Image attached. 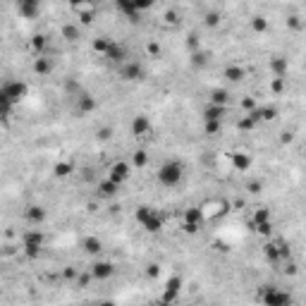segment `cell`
<instances>
[{"instance_id":"34","label":"cell","mask_w":306,"mask_h":306,"mask_svg":"<svg viewBox=\"0 0 306 306\" xmlns=\"http://www.w3.org/2000/svg\"><path fill=\"white\" fill-rule=\"evenodd\" d=\"M208 62V55L203 53V51H196V53H192V65L194 67H203Z\"/></svg>"},{"instance_id":"39","label":"cell","mask_w":306,"mask_h":306,"mask_svg":"<svg viewBox=\"0 0 306 306\" xmlns=\"http://www.w3.org/2000/svg\"><path fill=\"white\" fill-rule=\"evenodd\" d=\"M242 106H244V110H256V103H253V101H251V98H244V101H242Z\"/></svg>"},{"instance_id":"14","label":"cell","mask_w":306,"mask_h":306,"mask_svg":"<svg viewBox=\"0 0 306 306\" xmlns=\"http://www.w3.org/2000/svg\"><path fill=\"white\" fill-rule=\"evenodd\" d=\"M180 289H182V278H180V275L170 278V280H167V285H165V292H163V302H167V304H172V302L177 299Z\"/></svg>"},{"instance_id":"2","label":"cell","mask_w":306,"mask_h":306,"mask_svg":"<svg viewBox=\"0 0 306 306\" xmlns=\"http://www.w3.org/2000/svg\"><path fill=\"white\" fill-rule=\"evenodd\" d=\"M134 218H137V223L146 230V232H161L163 230V225H165V218H163V213L161 211H156V208H151V206H139L137 211H134Z\"/></svg>"},{"instance_id":"4","label":"cell","mask_w":306,"mask_h":306,"mask_svg":"<svg viewBox=\"0 0 306 306\" xmlns=\"http://www.w3.org/2000/svg\"><path fill=\"white\" fill-rule=\"evenodd\" d=\"M0 93H2L12 106H17V103H22V101L27 98L29 84L19 82V79H5V82H0Z\"/></svg>"},{"instance_id":"29","label":"cell","mask_w":306,"mask_h":306,"mask_svg":"<svg viewBox=\"0 0 306 306\" xmlns=\"http://www.w3.org/2000/svg\"><path fill=\"white\" fill-rule=\"evenodd\" d=\"M12 110H15V106L0 93V122H7L10 120V115H12Z\"/></svg>"},{"instance_id":"19","label":"cell","mask_w":306,"mask_h":306,"mask_svg":"<svg viewBox=\"0 0 306 306\" xmlns=\"http://www.w3.org/2000/svg\"><path fill=\"white\" fill-rule=\"evenodd\" d=\"M24 218H27L29 225L38 227V225L46 220V208H43V206H29L27 213H24Z\"/></svg>"},{"instance_id":"42","label":"cell","mask_w":306,"mask_h":306,"mask_svg":"<svg viewBox=\"0 0 306 306\" xmlns=\"http://www.w3.org/2000/svg\"><path fill=\"white\" fill-rule=\"evenodd\" d=\"M98 306H115V302H110V299H106V302H101Z\"/></svg>"},{"instance_id":"37","label":"cell","mask_w":306,"mask_h":306,"mask_svg":"<svg viewBox=\"0 0 306 306\" xmlns=\"http://www.w3.org/2000/svg\"><path fill=\"white\" fill-rule=\"evenodd\" d=\"M253 127H256V122H253V120H251L249 115H247V117H242V120H239V129H253Z\"/></svg>"},{"instance_id":"24","label":"cell","mask_w":306,"mask_h":306,"mask_svg":"<svg viewBox=\"0 0 306 306\" xmlns=\"http://www.w3.org/2000/svg\"><path fill=\"white\" fill-rule=\"evenodd\" d=\"M60 34H62V38H65V41L74 43V41H79V36H82V29L77 27V22H67V24H62Z\"/></svg>"},{"instance_id":"11","label":"cell","mask_w":306,"mask_h":306,"mask_svg":"<svg viewBox=\"0 0 306 306\" xmlns=\"http://www.w3.org/2000/svg\"><path fill=\"white\" fill-rule=\"evenodd\" d=\"M89 273H91L93 280H110L115 275V263H110V261H93Z\"/></svg>"},{"instance_id":"5","label":"cell","mask_w":306,"mask_h":306,"mask_svg":"<svg viewBox=\"0 0 306 306\" xmlns=\"http://www.w3.org/2000/svg\"><path fill=\"white\" fill-rule=\"evenodd\" d=\"M43 244H46V237H43V232L41 230H27L24 234H22V249L27 253L29 258H38V253L43 249Z\"/></svg>"},{"instance_id":"41","label":"cell","mask_w":306,"mask_h":306,"mask_svg":"<svg viewBox=\"0 0 306 306\" xmlns=\"http://www.w3.org/2000/svg\"><path fill=\"white\" fill-rule=\"evenodd\" d=\"M98 137H101V139H108V137H110V129H108V127H103V129L98 132Z\"/></svg>"},{"instance_id":"9","label":"cell","mask_w":306,"mask_h":306,"mask_svg":"<svg viewBox=\"0 0 306 306\" xmlns=\"http://www.w3.org/2000/svg\"><path fill=\"white\" fill-rule=\"evenodd\" d=\"M103 57H106L108 62L122 65L125 60H129V55H127V46L120 43V41H110V43H108V51H106V55Z\"/></svg>"},{"instance_id":"10","label":"cell","mask_w":306,"mask_h":306,"mask_svg":"<svg viewBox=\"0 0 306 306\" xmlns=\"http://www.w3.org/2000/svg\"><path fill=\"white\" fill-rule=\"evenodd\" d=\"M129 175H132V163H127V161H117V163H112L110 167V177L115 184H125L127 180H129Z\"/></svg>"},{"instance_id":"32","label":"cell","mask_w":306,"mask_h":306,"mask_svg":"<svg viewBox=\"0 0 306 306\" xmlns=\"http://www.w3.org/2000/svg\"><path fill=\"white\" fill-rule=\"evenodd\" d=\"M203 24H206V27H218V24H220V12H206Z\"/></svg>"},{"instance_id":"44","label":"cell","mask_w":306,"mask_h":306,"mask_svg":"<svg viewBox=\"0 0 306 306\" xmlns=\"http://www.w3.org/2000/svg\"><path fill=\"white\" fill-rule=\"evenodd\" d=\"M0 297H2V285H0Z\"/></svg>"},{"instance_id":"15","label":"cell","mask_w":306,"mask_h":306,"mask_svg":"<svg viewBox=\"0 0 306 306\" xmlns=\"http://www.w3.org/2000/svg\"><path fill=\"white\" fill-rule=\"evenodd\" d=\"M96 192H98V196H101V198H115V196H117V192H120V184H115L110 177H106V180H101V182H98Z\"/></svg>"},{"instance_id":"33","label":"cell","mask_w":306,"mask_h":306,"mask_svg":"<svg viewBox=\"0 0 306 306\" xmlns=\"http://www.w3.org/2000/svg\"><path fill=\"white\" fill-rule=\"evenodd\" d=\"M146 163H148V156H146V151L141 148V151H137V153H134V158H132V165H134V167H144Z\"/></svg>"},{"instance_id":"13","label":"cell","mask_w":306,"mask_h":306,"mask_svg":"<svg viewBox=\"0 0 306 306\" xmlns=\"http://www.w3.org/2000/svg\"><path fill=\"white\" fill-rule=\"evenodd\" d=\"M17 12H19V17H24V19H36V17L41 15V5H38L36 0H19V2H17Z\"/></svg>"},{"instance_id":"12","label":"cell","mask_w":306,"mask_h":306,"mask_svg":"<svg viewBox=\"0 0 306 306\" xmlns=\"http://www.w3.org/2000/svg\"><path fill=\"white\" fill-rule=\"evenodd\" d=\"M129 129H132V134H134V137H146V134H151L153 125H151L148 115H134V120H132Z\"/></svg>"},{"instance_id":"8","label":"cell","mask_w":306,"mask_h":306,"mask_svg":"<svg viewBox=\"0 0 306 306\" xmlns=\"http://www.w3.org/2000/svg\"><path fill=\"white\" fill-rule=\"evenodd\" d=\"M98 108V103H96V98L91 96V93H86V91H82L79 96H74V112L77 115H91V112Z\"/></svg>"},{"instance_id":"18","label":"cell","mask_w":306,"mask_h":306,"mask_svg":"<svg viewBox=\"0 0 306 306\" xmlns=\"http://www.w3.org/2000/svg\"><path fill=\"white\" fill-rule=\"evenodd\" d=\"M227 115V108L223 106H213V103H208L206 108H203V122H223V117Z\"/></svg>"},{"instance_id":"20","label":"cell","mask_w":306,"mask_h":306,"mask_svg":"<svg viewBox=\"0 0 306 306\" xmlns=\"http://www.w3.org/2000/svg\"><path fill=\"white\" fill-rule=\"evenodd\" d=\"M34 72H36L38 77L51 74V72H53V60L46 55H36V60H34Z\"/></svg>"},{"instance_id":"16","label":"cell","mask_w":306,"mask_h":306,"mask_svg":"<svg viewBox=\"0 0 306 306\" xmlns=\"http://www.w3.org/2000/svg\"><path fill=\"white\" fill-rule=\"evenodd\" d=\"M201 223H203V216H201L198 208H189V211L184 213V230H187V232H196Z\"/></svg>"},{"instance_id":"40","label":"cell","mask_w":306,"mask_h":306,"mask_svg":"<svg viewBox=\"0 0 306 306\" xmlns=\"http://www.w3.org/2000/svg\"><path fill=\"white\" fill-rule=\"evenodd\" d=\"M146 51H148L151 55H158V53H161V46H158V43H148V48H146Z\"/></svg>"},{"instance_id":"30","label":"cell","mask_w":306,"mask_h":306,"mask_svg":"<svg viewBox=\"0 0 306 306\" xmlns=\"http://www.w3.org/2000/svg\"><path fill=\"white\" fill-rule=\"evenodd\" d=\"M251 29H253L256 34H266V31H268V19H266V17H253V19H251Z\"/></svg>"},{"instance_id":"25","label":"cell","mask_w":306,"mask_h":306,"mask_svg":"<svg viewBox=\"0 0 306 306\" xmlns=\"http://www.w3.org/2000/svg\"><path fill=\"white\" fill-rule=\"evenodd\" d=\"M225 77H227L232 84H239V82H244L247 70H244V67H239V65H227V67H225Z\"/></svg>"},{"instance_id":"27","label":"cell","mask_w":306,"mask_h":306,"mask_svg":"<svg viewBox=\"0 0 306 306\" xmlns=\"http://www.w3.org/2000/svg\"><path fill=\"white\" fill-rule=\"evenodd\" d=\"M270 223V211L268 208H258L253 216H251V225L253 227H261V225H268Z\"/></svg>"},{"instance_id":"22","label":"cell","mask_w":306,"mask_h":306,"mask_svg":"<svg viewBox=\"0 0 306 306\" xmlns=\"http://www.w3.org/2000/svg\"><path fill=\"white\" fill-rule=\"evenodd\" d=\"M208 103L227 108V106H230V91H227V89H213V91L208 93Z\"/></svg>"},{"instance_id":"26","label":"cell","mask_w":306,"mask_h":306,"mask_svg":"<svg viewBox=\"0 0 306 306\" xmlns=\"http://www.w3.org/2000/svg\"><path fill=\"white\" fill-rule=\"evenodd\" d=\"M82 249H84V253H89V256H96V253H101V249H103V242H101L98 237H86L82 242Z\"/></svg>"},{"instance_id":"28","label":"cell","mask_w":306,"mask_h":306,"mask_svg":"<svg viewBox=\"0 0 306 306\" xmlns=\"http://www.w3.org/2000/svg\"><path fill=\"white\" fill-rule=\"evenodd\" d=\"M46 46H48V41H46V36H43V34H36V36L31 38V51H34L36 55H43Z\"/></svg>"},{"instance_id":"35","label":"cell","mask_w":306,"mask_h":306,"mask_svg":"<svg viewBox=\"0 0 306 306\" xmlns=\"http://www.w3.org/2000/svg\"><path fill=\"white\" fill-rule=\"evenodd\" d=\"M72 172V163H57L55 165V175L57 177H67Z\"/></svg>"},{"instance_id":"23","label":"cell","mask_w":306,"mask_h":306,"mask_svg":"<svg viewBox=\"0 0 306 306\" xmlns=\"http://www.w3.org/2000/svg\"><path fill=\"white\" fill-rule=\"evenodd\" d=\"M275 115H278V110L270 106V108H256V110L249 112V117L258 125V122H268V120H275Z\"/></svg>"},{"instance_id":"1","label":"cell","mask_w":306,"mask_h":306,"mask_svg":"<svg viewBox=\"0 0 306 306\" xmlns=\"http://www.w3.org/2000/svg\"><path fill=\"white\" fill-rule=\"evenodd\" d=\"M156 180H158L161 187H165V189H175V187H180L182 180H184V165H182L180 161H165L163 165L158 167Z\"/></svg>"},{"instance_id":"31","label":"cell","mask_w":306,"mask_h":306,"mask_svg":"<svg viewBox=\"0 0 306 306\" xmlns=\"http://www.w3.org/2000/svg\"><path fill=\"white\" fill-rule=\"evenodd\" d=\"M108 43H110V38H103V36H101V38H93V43H91V46H93V51H96V53L106 55V51H108Z\"/></svg>"},{"instance_id":"45","label":"cell","mask_w":306,"mask_h":306,"mask_svg":"<svg viewBox=\"0 0 306 306\" xmlns=\"http://www.w3.org/2000/svg\"><path fill=\"white\" fill-rule=\"evenodd\" d=\"M292 306H297V304H292Z\"/></svg>"},{"instance_id":"43","label":"cell","mask_w":306,"mask_h":306,"mask_svg":"<svg viewBox=\"0 0 306 306\" xmlns=\"http://www.w3.org/2000/svg\"><path fill=\"white\" fill-rule=\"evenodd\" d=\"M151 306H170V304H167V302H163V299H161V302H156V304H151Z\"/></svg>"},{"instance_id":"6","label":"cell","mask_w":306,"mask_h":306,"mask_svg":"<svg viewBox=\"0 0 306 306\" xmlns=\"http://www.w3.org/2000/svg\"><path fill=\"white\" fill-rule=\"evenodd\" d=\"M117 74L122 82H141L146 77V67L139 60H125L122 65H117Z\"/></svg>"},{"instance_id":"7","label":"cell","mask_w":306,"mask_h":306,"mask_svg":"<svg viewBox=\"0 0 306 306\" xmlns=\"http://www.w3.org/2000/svg\"><path fill=\"white\" fill-rule=\"evenodd\" d=\"M117 12H122L129 22H141V12L148 7V2H132V0H117Z\"/></svg>"},{"instance_id":"21","label":"cell","mask_w":306,"mask_h":306,"mask_svg":"<svg viewBox=\"0 0 306 306\" xmlns=\"http://www.w3.org/2000/svg\"><path fill=\"white\" fill-rule=\"evenodd\" d=\"M270 72H273L275 79H285L287 77V57H282V55L273 57L270 60Z\"/></svg>"},{"instance_id":"17","label":"cell","mask_w":306,"mask_h":306,"mask_svg":"<svg viewBox=\"0 0 306 306\" xmlns=\"http://www.w3.org/2000/svg\"><path fill=\"white\" fill-rule=\"evenodd\" d=\"M230 163H232V167H234L237 172H249L251 156H249V153H242V151H237V153H232V156H230Z\"/></svg>"},{"instance_id":"38","label":"cell","mask_w":306,"mask_h":306,"mask_svg":"<svg viewBox=\"0 0 306 306\" xmlns=\"http://www.w3.org/2000/svg\"><path fill=\"white\" fill-rule=\"evenodd\" d=\"M247 189H249L251 194H258V192H261V182H249Z\"/></svg>"},{"instance_id":"3","label":"cell","mask_w":306,"mask_h":306,"mask_svg":"<svg viewBox=\"0 0 306 306\" xmlns=\"http://www.w3.org/2000/svg\"><path fill=\"white\" fill-rule=\"evenodd\" d=\"M261 302H263V306H292L294 304L292 294L285 292V289H280V287H275V285L261 287Z\"/></svg>"},{"instance_id":"36","label":"cell","mask_w":306,"mask_h":306,"mask_svg":"<svg viewBox=\"0 0 306 306\" xmlns=\"http://www.w3.org/2000/svg\"><path fill=\"white\" fill-rule=\"evenodd\" d=\"M220 125H223V122H211V120H208V122H203V129H206V134H218V132H220Z\"/></svg>"}]
</instances>
